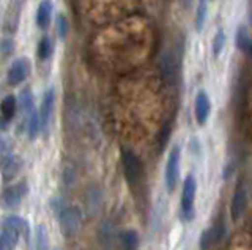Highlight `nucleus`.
Wrapping results in <instances>:
<instances>
[{"label": "nucleus", "mask_w": 252, "mask_h": 250, "mask_svg": "<svg viewBox=\"0 0 252 250\" xmlns=\"http://www.w3.org/2000/svg\"><path fill=\"white\" fill-rule=\"evenodd\" d=\"M52 209L57 214L60 228L66 236H73L82 226V216L79 213V209L74 206L65 205L62 200H54L52 201Z\"/></svg>", "instance_id": "1"}, {"label": "nucleus", "mask_w": 252, "mask_h": 250, "mask_svg": "<svg viewBox=\"0 0 252 250\" xmlns=\"http://www.w3.org/2000/svg\"><path fill=\"white\" fill-rule=\"evenodd\" d=\"M122 162L125 170V178L131 187H136L142 183V176H144V167L142 162L136 154L129 150H125L122 153Z\"/></svg>", "instance_id": "2"}, {"label": "nucleus", "mask_w": 252, "mask_h": 250, "mask_svg": "<svg viewBox=\"0 0 252 250\" xmlns=\"http://www.w3.org/2000/svg\"><path fill=\"white\" fill-rule=\"evenodd\" d=\"M197 192V181L192 175H188L183 183V192H181V211L186 221L194 219V200Z\"/></svg>", "instance_id": "3"}, {"label": "nucleus", "mask_w": 252, "mask_h": 250, "mask_svg": "<svg viewBox=\"0 0 252 250\" xmlns=\"http://www.w3.org/2000/svg\"><path fill=\"white\" fill-rule=\"evenodd\" d=\"M180 156L181 150L177 145L173 150L170 151L167 164H165V186H167V191L172 192L175 189V186L178 183V176H180Z\"/></svg>", "instance_id": "4"}, {"label": "nucleus", "mask_w": 252, "mask_h": 250, "mask_svg": "<svg viewBox=\"0 0 252 250\" xmlns=\"http://www.w3.org/2000/svg\"><path fill=\"white\" fill-rule=\"evenodd\" d=\"M21 230L16 226L13 222L5 219L2 223V236H0V244H2V250H14L18 246L19 238H21Z\"/></svg>", "instance_id": "5"}, {"label": "nucleus", "mask_w": 252, "mask_h": 250, "mask_svg": "<svg viewBox=\"0 0 252 250\" xmlns=\"http://www.w3.org/2000/svg\"><path fill=\"white\" fill-rule=\"evenodd\" d=\"M27 195V183H18L14 186L6 187L2 194V200H3V205L6 208H16L21 205L22 198Z\"/></svg>", "instance_id": "6"}, {"label": "nucleus", "mask_w": 252, "mask_h": 250, "mask_svg": "<svg viewBox=\"0 0 252 250\" xmlns=\"http://www.w3.org/2000/svg\"><path fill=\"white\" fill-rule=\"evenodd\" d=\"M211 112V103H210V98L207 95V91H199L195 96L194 101V115H195V121L203 126L207 123L208 116Z\"/></svg>", "instance_id": "7"}, {"label": "nucleus", "mask_w": 252, "mask_h": 250, "mask_svg": "<svg viewBox=\"0 0 252 250\" xmlns=\"http://www.w3.org/2000/svg\"><path fill=\"white\" fill-rule=\"evenodd\" d=\"M22 167V159L19 156L10 153L2 154V176L3 181H10L16 175L19 173V170Z\"/></svg>", "instance_id": "8"}, {"label": "nucleus", "mask_w": 252, "mask_h": 250, "mask_svg": "<svg viewBox=\"0 0 252 250\" xmlns=\"http://www.w3.org/2000/svg\"><path fill=\"white\" fill-rule=\"evenodd\" d=\"M224 234H225V225H224L222 221H218L210 230L202 233L200 242H199L200 250H207L210 246L216 244V242H219L220 239L224 238Z\"/></svg>", "instance_id": "9"}, {"label": "nucleus", "mask_w": 252, "mask_h": 250, "mask_svg": "<svg viewBox=\"0 0 252 250\" xmlns=\"http://www.w3.org/2000/svg\"><path fill=\"white\" fill-rule=\"evenodd\" d=\"M30 71V63L27 58H18L8 69V81L13 85H18L27 79Z\"/></svg>", "instance_id": "10"}, {"label": "nucleus", "mask_w": 252, "mask_h": 250, "mask_svg": "<svg viewBox=\"0 0 252 250\" xmlns=\"http://www.w3.org/2000/svg\"><path fill=\"white\" fill-rule=\"evenodd\" d=\"M54 103H55V96H54V90L49 88L46 90L43 101H41V107H39V116H41V123H43V131L47 128L52 115V109H54Z\"/></svg>", "instance_id": "11"}, {"label": "nucleus", "mask_w": 252, "mask_h": 250, "mask_svg": "<svg viewBox=\"0 0 252 250\" xmlns=\"http://www.w3.org/2000/svg\"><path fill=\"white\" fill-rule=\"evenodd\" d=\"M248 206V194L246 191L240 187V189H236V192L233 194V198H232V206H230V211H232V217L235 221H238V219L244 214V209Z\"/></svg>", "instance_id": "12"}, {"label": "nucleus", "mask_w": 252, "mask_h": 250, "mask_svg": "<svg viewBox=\"0 0 252 250\" xmlns=\"http://www.w3.org/2000/svg\"><path fill=\"white\" fill-rule=\"evenodd\" d=\"M18 109V99L14 95H8L2 101V129H6L8 123L13 120Z\"/></svg>", "instance_id": "13"}, {"label": "nucleus", "mask_w": 252, "mask_h": 250, "mask_svg": "<svg viewBox=\"0 0 252 250\" xmlns=\"http://www.w3.org/2000/svg\"><path fill=\"white\" fill-rule=\"evenodd\" d=\"M52 16V2L51 0H43L41 3L38 5V11H36V26L39 28H47L51 22Z\"/></svg>", "instance_id": "14"}, {"label": "nucleus", "mask_w": 252, "mask_h": 250, "mask_svg": "<svg viewBox=\"0 0 252 250\" xmlns=\"http://www.w3.org/2000/svg\"><path fill=\"white\" fill-rule=\"evenodd\" d=\"M99 241L101 244L104 246L107 250H112L115 247V241H117V236H115V228L114 225L110 222H104L101 225L99 228Z\"/></svg>", "instance_id": "15"}, {"label": "nucleus", "mask_w": 252, "mask_h": 250, "mask_svg": "<svg viewBox=\"0 0 252 250\" xmlns=\"http://www.w3.org/2000/svg\"><path fill=\"white\" fill-rule=\"evenodd\" d=\"M118 242H120L122 250H136L139 244V236L134 230H125L118 238Z\"/></svg>", "instance_id": "16"}, {"label": "nucleus", "mask_w": 252, "mask_h": 250, "mask_svg": "<svg viewBox=\"0 0 252 250\" xmlns=\"http://www.w3.org/2000/svg\"><path fill=\"white\" fill-rule=\"evenodd\" d=\"M41 131H43L41 116H39V112H33V113L30 115V118H29V128H27L29 139L30 140H35Z\"/></svg>", "instance_id": "17"}, {"label": "nucleus", "mask_w": 252, "mask_h": 250, "mask_svg": "<svg viewBox=\"0 0 252 250\" xmlns=\"http://www.w3.org/2000/svg\"><path fill=\"white\" fill-rule=\"evenodd\" d=\"M161 73L164 79L169 82L173 79V76H175V65H173V60L169 54H165V56L161 57Z\"/></svg>", "instance_id": "18"}, {"label": "nucleus", "mask_w": 252, "mask_h": 250, "mask_svg": "<svg viewBox=\"0 0 252 250\" xmlns=\"http://www.w3.org/2000/svg\"><path fill=\"white\" fill-rule=\"evenodd\" d=\"M19 104H21V109L24 111V113H29L32 115L35 111H33V95H32V91L29 88L22 90L21 91V96H19Z\"/></svg>", "instance_id": "19"}, {"label": "nucleus", "mask_w": 252, "mask_h": 250, "mask_svg": "<svg viewBox=\"0 0 252 250\" xmlns=\"http://www.w3.org/2000/svg\"><path fill=\"white\" fill-rule=\"evenodd\" d=\"M35 247L36 250H49V234H47L44 225H38L36 228Z\"/></svg>", "instance_id": "20"}, {"label": "nucleus", "mask_w": 252, "mask_h": 250, "mask_svg": "<svg viewBox=\"0 0 252 250\" xmlns=\"http://www.w3.org/2000/svg\"><path fill=\"white\" fill-rule=\"evenodd\" d=\"M249 41H251V38H249V33H248V28L244 26H240L238 28H236V35H235L236 48L241 49V51H246Z\"/></svg>", "instance_id": "21"}, {"label": "nucleus", "mask_w": 252, "mask_h": 250, "mask_svg": "<svg viewBox=\"0 0 252 250\" xmlns=\"http://www.w3.org/2000/svg\"><path fill=\"white\" fill-rule=\"evenodd\" d=\"M225 46V33L224 30H218V33L213 38V43H211V51H213V56L219 57L220 52H222Z\"/></svg>", "instance_id": "22"}, {"label": "nucleus", "mask_w": 252, "mask_h": 250, "mask_svg": "<svg viewBox=\"0 0 252 250\" xmlns=\"http://www.w3.org/2000/svg\"><path fill=\"white\" fill-rule=\"evenodd\" d=\"M52 56V41L51 38H41V41L38 44V57L41 60H47Z\"/></svg>", "instance_id": "23"}, {"label": "nucleus", "mask_w": 252, "mask_h": 250, "mask_svg": "<svg viewBox=\"0 0 252 250\" xmlns=\"http://www.w3.org/2000/svg\"><path fill=\"white\" fill-rule=\"evenodd\" d=\"M205 21H207V5H205V2H200L199 8L195 11V30L197 32H202L203 30Z\"/></svg>", "instance_id": "24"}, {"label": "nucleus", "mask_w": 252, "mask_h": 250, "mask_svg": "<svg viewBox=\"0 0 252 250\" xmlns=\"http://www.w3.org/2000/svg\"><path fill=\"white\" fill-rule=\"evenodd\" d=\"M55 28H57V35H59L60 40H65V38L68 36L69 26H68L66 18L63 16V14H59L57 16V24H55Z\"/></svg>", "instance_id": "25"}, {"label": "nucleus", "mask_w": 252, "mask_h": 250, "mask_svg": "<svg viewBox=\"0 0 252 250\" xmlns=\"http://www.w3.org/2000/svg\"><path fill=\"white\" fill-rule=\"evenodd\" d=\"M0 49H2V57L3 58L10 57L11 54L14 52V41L10 40V38H5V40L2 41V46H0Z\"/></svg>", "instance_id": "26"}, {"label": "nucleus", "mask_w": 252, "mask_h": 250, "mask_svg": "<svg viewBox=\"0 0 252 250\" xmlns=\"http://www.w3.org/2000/svg\"><path fill=\"white\" fill-rule=\"evenodd\" d=\"M248 54V56H252V38H251V41H249V44H248V48H246V51H244Z\"/></svg>", "instance_id": "27"}, {"label": "nucleus", "mask_w": 252, "mask_h": 250, "mask_svg": "<svg viewBox=\"0 0 252 250\" xmlns=\"http://www.w3.org/2000/svg\"><path fill=\"white\" fill-rule=\"evenodd\" d=\"M200 2H205V0H200Z\"/></svg>", "instance_id": "28"}]
</instances>
